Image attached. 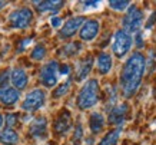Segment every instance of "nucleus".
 I'll list each match as a JSON object with an SVG mask.
<instances>
[{"instance_id":"obj_19","label":"nucleus","mask_w":156,"mask_h":145,"mask_svg":"<svg viewBox=\"0 0 156 145\" xmlns=\"http://www.w3.org/2000/svg\"><path fill=\"white\" fill-rule=\"evenodd\" d=\"M0 142L5 145H16L19 142V135L13 129H6V131L0 132Z\"/></svg>"},{"instance_id":"obj_18","label":"nucleus","mask_w":156,"mask_h":145,"mask_svg":"<svg viewBox=\"0 0 156 145\" xmlns=\"http://www.w3.org/2000/svg\"><path fill=\"white\" fill-rule=\"evenodd\" d=\"M65 5L63 2H52V0H49V2H34V6L37 7L39 12H57V10H60V7Z\"/></svg>"},{"instance_id":"obj_27","label":"nucleus","mask_w":156,"mask_h":145,"mask_svg":"<svg viewBox=\"0 0 156 145\" xmlns=\"http://www.w3.org/2000/svg\"><path fill=\"white\" fill-rule=\"evenodd\" d=\"M17 119H19L17 113H7V115H6L5 121H6V125L9 126V129L12 128V126H14L16 124H17Z\"/></svg>"},{"instance_id":"obj_17","label":"nucleus","mask_w":156,"mask_h":145,"mask_svg":"<svg viewBox=\"0 0 156 145\" xmlns=\"http://www.w3.org/2000/svg\"><path fill=\"white\" fill-rule=\"evenodd\" d=\"M112 69V56L109 53H100L98 58V70L102 75L109 73Z\"/></svg>"},{"instance_id":"obj_33","label":"nucleus","mask_w":156,"mask_h":145,"mask_svg":"<svg viewBox=\"0 0 156 145\" xmlns=\"http://www.w3.org/2000/svg\"><path fill=\"white\" fill-rule=\"evenodd\" d=\"M69 72H70V68L66 65H63L62 68H59V73H62V75H69Z\"/></svg>"},{"instance_id":"obj_8","label":"nucleus","mask_w":156,"mask_h":145,"mask_svg":"<svg viewBox=\"0 0 156 145\" xmlns=\"http://www.w3.org/2000/svg\"><path fill=\"white\" fill-rule=\"evenodd\" d=\"M99 28H100V24L98 20H95V19L86 20L85 23L82 24L80 32H79L80 39L82 40H86V42L93 40V39L98 36V33H99Z\"/></svg>"},{"instance_id":"obj_13","label":"nucleus","mask_w":156,"mask_h":145,"mask_svg":"<svg viewBox=\"0 0 156 145\" xmlns=\"http://www.w3.org/2000/svg\"><path fill=\"white\" fill-rule=\"evenodd\" d=\"M72 126V117L67 111H63V112L59 115V118L56 119V124H55V131L59 134V135H63L66 134Z\"/></svg>"},{"instance_id":"obj_20","label":"nucleus","mask_w":156,"mask_h":145,"mask_svg":"<svg viewBox=\"0 0 156 145\" xmlns=\"http://www.w3.org/2000/svg\"><path fill=\"white\" fill-rule=\"evenodd\" d=\"M120 134H122V126H118L116 129L108 132V134L105 135L103 139L99 142V145H116L118 144V141H119Z\"/></svg>"},{"instance_id":"obj_32","label":"nucleus","mask_w":156,"mask_h":145,"mask_svg":"<svg viewBox=\"0 0 156 145\" xmlns=\"http://www.w3.org/2000/svg\"><path fill=\"white\" fill-rule=\"evenodd\" d=\"M136 45H137V47H142L143 46V38H142V33H140V32L136 33Z\"/></svg>"},{"instance_id":"obj_35","label":"nucleus","mask_w":156,"mask_h":145,"mask_svg":"<svg viewBox=\"0 0 156 145\" xmlns=\"http://www.w3.org/2000/svg\"><path fill=\"white\" fill-rule=\"evenodd\" d=\"M85 145H93V138H87L85 142Z\"/></svg>"},{"instance_id":"obj_9","label":"nucleus","mask_w":156,"mask_h":145,"mask_svg":"<svg viewBox=\"0 0 156 145\" xmlns=\"http://www.w3.org/2000/svg\"><path fill=\"white\" fill-rule=\"evenodd\" d=\"M85 23V17L82 16H76V17H72L63 24V28L60 30V38L62 39H67L72 38L79 29L82 28V24Z\"/></svg>"},{"instance_id":"obj_29","label":"nucleus","mask_w":156,"mask_h":145,"mask_svg":"<svg viewBox=\"0 0 156 145\" xmlns=\"http://www.w3.org/2000/svg\"><path fill=\"white\" fill-rule=\"evenodd\" d=\"M30 43H32V38H27V39H24V40H22V42H20V46H19V52L24 50Z\"/></svg>"},{"instance_id":"obj_23","label":"nucleus","mask_w":156,"mask_h":145,"mask_svg":"<svg viewBox=\"0 0 156 145\" xmlns=\"http://www.w3.org/2000/svg\"><path fill=\"white\" fill-rule=\"evenodd\" d=\"M44 56H46V47L43 45H37L32 50V59H34V61H42Z\"/></svg>"},{"instance_id":"obj_2","label":"nucleus","mask_w":156,"mask_h":145,"mask_svg":"<svg viewBox=\"0 0 156 145\" xmlns=\"http://www.w3.org/2000/svg\"><path fill=\"white\" fill-rule=\"evenodd\" d=\"M99 102V82L96 79H89L77 95V106L80 109H89Z\"/></svg>"},{"instance_id":"obj_15","label":"nucleus","mask_w":156,"mask_h":145,"mask_svg":"<svg viewBox=\"0 0 156 145\" xmlns=\"http://www.w3.org/2000/svg\"><path fill=\"white\" fill-rule=\"evenodd\" d=\"M20 92L14 88H2L0 89V102L5 105H13L19 101Z\"/></svg>"},{"instance_id":"obj_14","label":"nucleus","mask_w":156,"mask_h":145,"mask_svg":"<svg viewBox=\"0 0 156 145\" xmlns=\"http://www.w3.org/2000/svg\"><path fill=\"white\" fill-rule=\"evenodd\" d=\"M92 66H93V59L92 58H85V59H82L77 66H76V80H85L87 78V75L90 73V70H92Z\"/></svg>"},{"instance_id":"obj_26","label":"nucleus","mask_w":156,"mask_h":145,"mask_svg":"<svg viewBox=\"0 0 156 145\" xmlns=\"http://www.w3.org/2000/svg\"><path fill=\"white\" fill-rule=\"evenodd\" d=\"M69 88H70V80H67V82H65V84H62L59 88L55 91V98H60V96H63L65 94H67V91H69Z\"/></svg>"},{"instance_id":"obj_1","label":"nucleus","mask_w":156,"mask_h":145,"mask_svg":"<svg viewBox=\"0 0 156 145\" xmlns=\"http://www.w3.org/2000/svg\"><path fill=\"white\" fill-rule=\"evenodd\" d=\"M145 70H146L145 56L140 52L132 53L126 63L123 65L122 73H120V89H122L123 96L132 98L136 94L142 84Z\"/></svg>"},{"instance_id":"obj_7","label":"nucleus","mask_w":156,"mask_h":145,"mask_svg":"<svg viewBox=\"0 0 156 145\" xmlns=\"http://www.w3.org/2000/svg\"><path fill=\"white\" fill-rule=\"evenodd\" d=\"M44 99H46V95L42 89H34L32 92H29L24 98L23 103H22V109L26 111V112H33V111H37L44 105Z\"/></svg>"},{"instance_id":"obj_36","label":"nucleus","mask_w":156,"mask_h":145,"mask_svg":"<svg viewBox=\"0 0 156 145\" xmlns=\"http://www.w3.org/2000/svg\"><path fill=\"white\" fill-rule=\"evenodd\" d=\"M3 124H5V118H3V115L0 113V129H2V126H3Z\"/></svg>"},{"instance_id":"obj_21","label":"nucleus","mask_w":156,"mask_h":145,"mask_svg":"<svg viewBox=\"0 0 156 145\" xmlns=\"http://www.w3.org/2000/svg\"><path fill=\"white\" fill-rule=\"evenodd\" d=\"M80 45L77 42H72V43H67L63 46V49L60 50L62 56H73V55H77L79 50H80Z\"/></svg>"},{"instance_id":"obj_34","label":"nucleus","mask_w":156,"mask_h":145,"mask_svg":"<svg viewBox=\"0 0 156 145\" xmlns=\"http://www.w3.org/2000/svg\"><path fill=\"white\" fill-rule=\"evenodd\" d=\"M153 22H156V13H153L151 16V22L146 24V28H152V24H153Z\"/></svg>"},{"instance_id":"obj_16","label":"nucleus","mask_w":156,"mask_h":145,"mask_svg":"<svg viewBox=\"0 0 156 145\" xmlns=\"http://www.w3.org/2000/svg\"><path fill=\"white\" fill-rule=\"evenodd\" d=\"M89 126H90V131L93 134H99L105 126V118L100 112H93L90 115L89 119Z\"/></svg>"},{"instance_id":"obj_5","label":"nucleus","mask_w":156,"mask_h":145,"mask_svg":"<svg viewBox=\"0 0 156 145\" xmlns=\"http://www.w3.org/2000/svg\"><path fill=\"white\" fill-rule=\"evenodd\" d=\"M130 46H132V36L126 33L125 30H118L115 33L113 38V45H112V49H113V53L118 58H123L129 50H130Z\"/></svg>"},{"instance_id":"obj_30","label":"nucleus","mask_w":156,"mask_h":145,"mask_svg":"<svg viewBox=\"0 0 156 145\" xmlns=\"http://www.w3.org/2000/svg\"><path fill=\"white\" fill-rule=\"evenodd\" d=\"M50 24H52L53 28H56V29L60 28V26H62V19L55 16V17H52V19H50Z\"/></svg>"},{"instance_id":"obj_11","label":"nucleus","mask_w":156,"mask_h":145,"mask_svg":"<svg viewBox=\"0 0 156 145\" xmlns=\"http://www.w3.org/2000/svg\"><path fill=\"white\" fill-rule=\"evenodd\" d=\"M46 131H48V121L44 117H39L33 119L29 126V134L33 138H44Z\"/></svg>"},{"instance_id":"obj_37","label":"nucleus","mask_w":156,"mask_h":145,"mask_svg":"<svg viewBox=\"0 0 156 145\" xmlns=\"http://www.w3.org/2000/svg\"><path fill=\"white\" fill-rule=\"evenodd\" d=\"M6 6V2H0V10L3 9V7H5Z\"/></svg>"},{"instance_id":"obj_4","label":"nucleus","mask_w":156,"mask_h":145,"mask_svg":"<svg viewBox=\"0 0 156 145\" xmlns=\"http://www.w3.org/2000/svg\"><path fill=\"white\" fill-rule=\"evenodd\" d=\"M33 20V12L27 7H20L9 14V23L14 29H24Z\"/></svg>"},{"instance_id":"obj_6","label":"nucleus","mask_w":156,"mask_h":145,"mask_svg":"<svg viewBox=\"0 0 156 145\" xmlns=\"http://www.w3.org/2000/svg\"><path fill=\"white\" fill-rule=\"evenodd\" d=\"M59 76V63L56 61H50L40 69V82H42L46 88H53L57 84V78Z\"/></svg>"},{"instance_id":"obj_3","label":"nucleus","mask_w":156,"mask_h":145,"mask_svg":"<svg viewBox=\"0 0 156 145\" xmlns=\"http://www.w3.org/2000/svg\"><path fill=\"white\" fill-rule=\"evenodd\" d=\"M143 23V12L140 9H137L136 6L129 7L126 16L123 17V30L126 33H137L139 29Z\"/></svg>"},{"instance_id":"obj_24","label":"nucleus","mask_w":156,"mask_h":145,"mask_svg":"<svg viewBox=\"0 0 156 145\" xmlns=\"http://www.w3.org/2000/svg\"><path fill=\"white\" fill-rule=\"evenodd\" d=\"M129 5H130V3L126 2V0H122V2H109V6L113 10H116V12H122V10L128 9Z\"/></svg>"},{"instance_id":"obj_25","label":"nucleus","mask_w":156,"mask_h":145,"mask_svg":"<svg viewBox=\"0 0 156 145\" xmlns=\"http://www.w3.org/2000/svg\"><path fill=\"white\" fill-rule=\"evenodd\" d=\"M82 139H83V126L82 124H77L75 128V134H73V144L77 145Z\"/></svg>"},{"instance_id":"obj_12","label":"nucleus","mask_w":156,"mask_h":145,"mask_svg":"<svg viewBox=\"0 0 156 145\" xmlns=\"http://www.w3.org/2000/svg\"><path fill=\"white\" fill-rule=\"evenodd\" d=\"M10 82L13 84L14 89H24L26 88V85L29 82V78H27V73L24 72L23 69H13L12 70V73H10Z\"/></svg>"},{"instance_id":"obj_31","label":"nucleus","mask_w":156,"mask_h":145,"mask_svg":"<svg viewBox=\"0 0 156 145\" xmlns=\"http://www.w3.org/2000/svg\"><path fill=\"white\" fill-rule=\"evenodd\" d=\"M99 5H100L99 2H83V3H82L83 7H98Z\"/></svg>"},{"instance_id":"obj_10","label":"nucleus","mask_w":156,"mask_h":145,"mask_svg":"<svg viewBox=\"0 0 156 145\" xmlns=\"http://www.w3.org/2000/svg\"><path fill=\"white\" fill-rule=\"evenodd\" d=\"M128 112H129L128 103L116 105V106H113L109 111V122L113 124V125H122L123 122H125V119H126Z\"/></svg>"},{"instance_id":"obj_22","label":"nucleus","mask_w":156,"mask_h":145,"mask_svg":"<svg viewBox=\"0 0 156 145\" xmlns=\"http://www.w3.org/2000/svg\"><path fill=\"white\" fill-rule=\"evenodd\" d=\"M106 92H108V103H106V108H108L109 111L113 108V105L116 103V99H118V92H116V89L113 86H110V88L106 89Z\"/></svg>"},{"instance_id":"obj_28","label":"nucleus","mask_w":156,"mask_h":145,"mask_svg":"<svg viewBox=\"0 0 156 145\" xmlns=\"http://www.w3.org/2000/svg\"><path fill=\"white\" fill-rule=\"evenodd\" d=\"M9 80H10V72H9V70L2 72V73H0V89L6 88V85H7V82H9Z\"/></svg>"}]
</instances>
